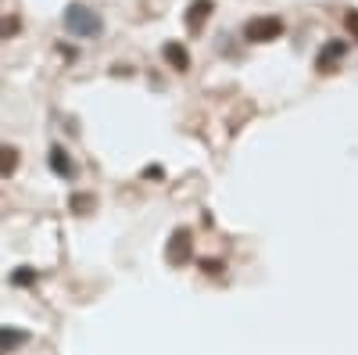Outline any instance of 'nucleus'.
<instances>
[{
	"label": "nucleus",
	"instance_id": "nucleus-1",
	"mask_svg": "<svg viewBox=\"0 0 358 355\" xmlns=\"http://www.w3.org/2000/svg\"><path fill=\"white\" fill-rule=\"evenodd\" d=\"M65 29H69L72 36L90 40V36H101L104 22H101V15H97L94 8H86V4H69V8H65Z\"/></svg>",
	"mask_w": 358,
	"mask_h": 355
},
{
	"label": "nucleus",
	"instance_id": "nucleus-2",
	"mask_svg": "<svg viewBox=\"0 0 358 355\" xmlns=\"http://www.w3.org/2000/svg\"><path fill=\"white\" fill-rule=\"evenodd\" d=\"M283 36V22L276 18V15H262V18H251L248 25H244V40L248 43H268V40H280Z\"/></svg>",
	"mask_w": 358,
	"mask_h": 355
},
{
	"label": "nucleus",
	"instance_id": "nucleus-3",
	"mask_svg": "<svg viewBox=\"0 0 358 355\" xmlns=\"http://www.w3.org/2000/svg\"><path fill=\"white\" fill-rule=\"evenodd\" d=\"M50 172L54 176H62V180H76V162H72V155L65 151V147H50Z\"/></svg>",
	"mask_w": 358,
	"mask_h": 355
},
{
	"label": "nucleus",
	"instance_id": "nucleus-4",
	"mask_svg": "<svg viewBox=\"0 0 358 355\" xmlns=\"http://www.w3.org/2000/svg\"><path fill=\"white\" fill-rule=\"evenodd\" d=\"M190 258V230H176L169 244V262H187Z\"/></svg>",
	"mask_w": 358,
	"mask_h": 355
},
{
	"label": "nucleus",
	"instance_id": "nucleus-5",
	"mask_svg": "<svg viewBox=\"0 0 358 355\" xmlns=\"http://www.w3.org/2000/svg\"><path fill=\"white\" fill-rule=\"evenodd\" d=\"M29 344V330H15V327H0V355H11L15 348Z\"/></svg>",
	"mask_w": 358,
	"mask_h": 355
},
{
	"label": "nucleus",
	"instance_id": "nucleus-6",
	"mask_svg": "<svg viewBox=\"0 0 358 355\" xmlns=\"http://www.w3.org/2000/svg\"><path fill=\"white\" fill-rule=\"evenodd\" d=\"M215 11V4H212V0H194V4H190V11H187V29H190V33H197V29H201V22L208 18V15H212Z\"/></svg>",
	"mask_w": 358,
	"mask_h": 355
},
{
	"label": "nucleus",
	"instance_id": "nucleus-7",
	"mask_svg": "<svg viewBox=\"0 0 358 355\" xmlns=\"http://www.w3.org/2000/svg\"><path fill=\"white\" fill-rule=\"evenodd\" d=\"M165 62L172 65V69H179V72H187L190 69V54H187V47H179V43H165Z\"/></svg>",
	"mask_w": 358,
	"mask_h": 355
},
{
	"label": "nucleus",
	"instance_id": "nucleus-8",
	"mask_svg": "<svg viewBox=\"0 0 358 355\" xmlns=\"http://www.w3.org/2000/svg\"><path fill=\"white\" fill-rule=\"evenodd\" d=\"M344 50H348V43H344V40L326 43V47H322V54H319V69H326V72H330L337 57H344Z\"/></svg>",
	"mask_w": 358,
	"mask_h": 355
},
{
	"label": "nucleus",
	"instance_id": "nucleus-9",
	"mask_svg": "<svg viewBox=\"0 0 358 355\" xmlns=\"http://www.w3.org/2000/svg\"><path fill=\"white\" fill-rule=\"evenodd\" d=\"M15 169H18V151L15 147H8V144H0V176H15Z\"/></svg>",
	"mask_w": 358,
	"mask_h": 355
},
{
	"label": "nucleus",
	"instance_id": "nucleus-10",
	"mask_svg": "<svg viewBox=\"0 0 358 355\" xmlns=\"http://www.w3.org/2000/svg\"><path fill=\"white\" fill-rule=\"evenodd\" d=\"M11 284H15V287H29V284H36V270H29V265H22L18 273H11Z\"/></svg>",
	"mask_w": 358,
	"mask_h": 355
},
{
	"label": "nucleus",
	"instance_id": "nucleus-11",
	"mask_svg": "<svg viewBox=\"0 0 358 355\" xmlns=\"http://www.w3.org/2000/svg\"><path fill=\"white\" fill-rule=\"evenodd\" d=\"M94 204H97V201H94V194H72V212H79V216H83V212H90Z\"/></svg>",
	"mask_w": 358,
	"mask_h": 355
},
{
	"label": "nucleus",
	"instance_id": "nucleus-12",
	"mask_svg": "<svg viewBox=\"0 0 358 355\" xmlns=\"http://www.w3.org/2000/svg\"><path fill=\"white\" fill-rule=\"evenodd\" d=\"M18 18H0V40H8V36H15L18 33Z\"/></svg>",
	"mask_w": 358,
	"mask_h": 355
},
{
	"label": "nucleus",
	"instance_id": "nucleus-13",
	"mask_svg": "<svg viewBox=\"0 0 358 355\" xmlns=\"http://www.w3.org/2000/svg\"><path fill=\"white\" fill-rule=\"evenodd\" d=\"M201 270H204V273H222V262H219V258H212V262L204 258V262H201Z\"/></svg>",
	"mask_w": 358,
	"mask_h": 355
},
{
	"label": "nucleus",
	"instance_id": "nucleus-14",
	"mask_svg": "<svg viewBox=\"0 0 358 355\" xmlns=\"http://www.w3.org/2000/svg\"><path fill=\"white\" fill-rule=\"evenodd\" d=\"M344 22H348V29H351L355 40H358V11H348V15H344Z\"/></svg>",
	"mask_w": 358,
	"mask_h": 355
}]
</instances>
